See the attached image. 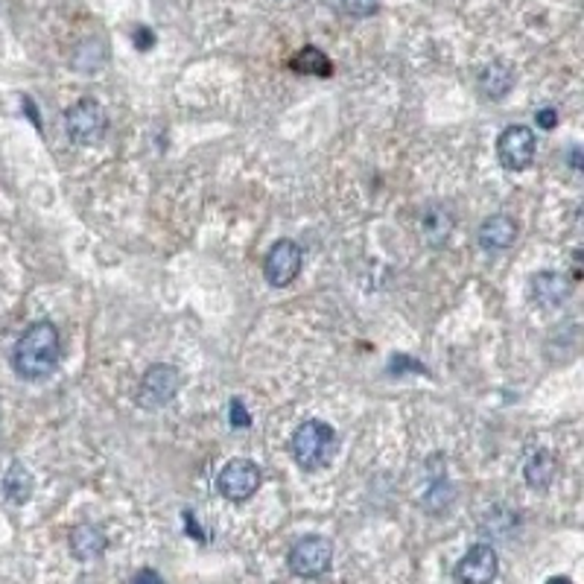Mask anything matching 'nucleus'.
<instances>
[{"mask_svg":"<svg viewBox=\"0 0 584 584\" xmlns=\"http://www.w3.org/2000/svg\"><path fill=\"white\" fill-rule=\"evenodd\" d=\"M59 360H62L59 327L47 322V318L32 322L24 334H21V339L15 343V351H13L15 374L24 380L50 377V374L59 368Z\"/></svg>","mask_w":584,"mask_h":584,"instance_id":"f257e3e1","label":"nucleus"},{"mask_svg":"<svg viewBox=\"0 0 584 584\" xmlns=\"http://www.w3.org/2000/svg\"><path fill=\"white\" fill-rule=\"evenodd\" d=\"M334 453H336V429L330 424L318 421V418H310V421L295 427L292 456L299 461V468L318 470L334 459Z\"/></svg>","mask_w":584,"mask_h":584,"instance_id":"f03ea898","label":"nucleus"},{"mask_svg":"<svg viewBox=\"0 0 584 584\" xmlns=\"http://www.w3.org/2000/svg\"><path fill=\"white\" fill-rule=\"evenodd\" d=\"M108 129V114L106 108L94 100V97H82L76 100L68 112H64V131L73 143L80 147H94L106 138Z\"/></svg>","mask_w":584,"mask_h":584,"instance_id":"7ed1b4c3","label":"nucleus"},{"mask_svg":"<svg viewBox=\"0 0 584 584\" xmlns=\"http://www.w3.org/2000/svg\"><path fill=\"white\" fill-rule=\"evenodd\" d=\"M179 389H182L179 368L167 366V362H156V366H149L147 371H143L135 401H138L140 410L158 412L161 406H167L175 394H179Z\"/></svg>","mask_w":584,"mask_h":584,"instance_id":"20e7f679","label":"nucleus"},{"mask_svg":"<svg viewBox=\"0 0 584 584\" xmlns=\"http://www.w3.org/2000/svg\"><path fill=\"white\" fill-rule=\"evenodd\" d=\"M330 561H334V544L322 535H307L301 541H295L290 555H286V564L301 579H318L330 570Z\"/></svg>","mask_w":584,"mask_h":584,"instance_id":"39448f33","label":"nucleus"},{"mask_svg":"<svg viewBox=\"0 0 584 584\" xmlns=\"http://www.w3.org/2000/svg\"><path fill=\"white\" fill-rule=\"evenodd\" d=\"M263 482V473L251 459H234L219 470L216 488L228 503H246L258 494Z\"/></svg>","mask_w":584,"mask_h":584,"instance_id":"423d86ee","label":"nucleus"},{"mask_svg":"<svg viewBox=\"0 0 584 584\" xmlns=\"http://www.w3.org/2000/svg\"><path fill=\"white\" fill-rule=\"evenodd\" d=\"M304 251L295 240H278L263 258V275H267L269 286H290L301 272Z\"/></svg>","mask_w":584,"mask_h":584,"instance_id":"0eeeda50","label":"nucleus"},{"mask_svg":"<svg viewBox=\"0 0 584 584\" xmlns=\"http://www.w3.org/2000/svg\"><path fill=\"white\" fill-rule=\"evenodd\" d=\"M535 149H537V140H535V131L529 126H509L503 129V135L497 138V158L505 170L512 173H521L526 170L529 164L535 161Z\"/></svg>","mask_w":584,"mask_h":584,"instance_id":"6e6552de","label":"nucleus"},{"mask_svg":"<svg viewBox=\"0 0 584 584\" xmlns=\"http://www.w3.org/2000/svg\"><path fill=\"white\" fill-rule=\"evenodd\" d=\"M497 570H500V561H497V553H494V546L477 544V546H470L465 558L456 564V581L459 584H494Z\"/></svg>","mask_w":584,"mask_h":584,"instance_id":"1a4fd4ad","label":"nucleus"},{"mask_svg":"<svg viewBox=\"0 0 584 584\" xmlns=\"http://www.w3.org/2000/svg\"><path fill=\"white\" fill-rule=\"evenodd\" d=\"M570 292H572V278H567L564 272L544 269L532 278V295H535V301L544 307L564 304L570 299Z\"/></svg>","mask_w":584,"mask_h":584,"instance_id":"9d476101","label":"nucleus"},{"mask_svg":"<svg viewBox=\"0 0 584 584\" xmlns=\"http://www.w3.org/2000/svg\"><path fill=\"white\" fill-rule=\"evenodd\" d=\"M477 240L485 251H509L517 240V223L505 214H494L479 225Z\"/></svg>","mask_w":584,"mask_h":584,"instance_id":"9b49d317","label":"nucleus"},{"mask_svg":"<svg viewBox=\"0 0 584 584\" xmlns=\"http://www.w3.org/2000/svg\"><path fill=\"white\" fill-rule=\"evenodd\" d=\"M68 546H71V555L76 561H94V558H100L106 553L108 537H106V532L100 526L80 523V526H73V532L68 537Z\"/></svg>","mask_w":584,"mask_h":584,"instance_id":"f8f14e48","label":"nucleus"},{"mask_svg":"<svg viewBox=\"0 0 584 584\" xmlns=\"http://www.w3.org/2000/svg\"><path fill=\"white\" fill-rule=\"evenodd\" d=\"M523 477L529 482V488L546 491L558 477V459H555L553 450H535V453L529 456V461H526Z\"/></svg>","mask_w":584,"mask_h":584,"instance_id":"ddd939ff","label":"nucleus"},{"mask_svg":"<svg viewBox=\"0 0 584 584\" xmlns=\"http://www.w3.org/2000/svg\"><path fill=\"white\" fill-rule=\"evenodd\" d=\"M514 85V71L503 62H491L488 68L479 73V91L488 97V100H500L512 91Z\"/></svg>","mask_w":584,"mask_h":584,"instance_id":"4468645a","label":"nucleus"},{"mask_svg":"<svg viewBox=\"0 0 584 584\" xmlns=\"http://www.w3.org/2000/svg\"><path fill=\"white\" fill-rule=\"evenodd\" d=\"M421 231L433 246H442V242L450 237V231H453V216H450L447 207H442V205H429L424 211V219H421Z\"/></svg>","mask_w":584,"mask_h":584,"instance_id":"2eb2a0df","label":"nucleus"},{"mask_svg":"<svg viewBox=\"0 0 584 584\" xmlns=\"http://www.w3.org/2000/svg\"><path fill=\"white\" fill-rule=\"evenodd\" d=\"M4 494H6V500L15 503V505H24L32 497V473L21 465V461H15V465L6 470Z\"/></svg>","mask_w":584,"mask_h":584,"instance_id":"dca6fc26","label":"nucleus"},{"mask_svg":"<svg viewBox=\"0 0 584 584\" xmlns=\"http://www.w3.org/2000/svg\"><path fill=\"white\" fill-rule=\"evenodd\" d=\"M290 68H292L295 73H304V76H330V71H334V68H330V59H327L318 47H304V50H299V53L292 56Z\"/></svg>","mask_w":584,"mask_h":584,"instance_id":"f3484780","label":"nucleus"},{"mask_svg":"<svg viewBox=\"0 0 584 584\" xmlns=\"http://www.w3.org/2000/svg\"><path fill=\"white\" fill-rule=\"evenodd\" d=\"M377 4H380V0H343L345 13L354 15V18H368V15H374V13H377Z\"/></svg>","mask_w":584,"mask_h":584,"instance_id":"a211bd4d","label":"nucleus"},{"mask_svg":"<svg viewBox=\"0 0 584 584\" xmlns=\"http://www.w3.org/2000/svg\"><path fill=\"white\" fill-rule=\"evenodd\" d=\"M535 120H537V129H544V131H553L555 126H558V112L555 108H537V114H535Z\"/></svg>","mask_w":584,"mask_h":584,"instance_id":"6ab92c4d","label":"nucleus"},{"mask_svg":"<svg viewBox=\"0 0 584 584\" xmlns=\"http://www.w3.org/2000/svg\"><path fill=\"white\" fill-rule=\"evenodd\" d=\"M231 424H234V427H249L251 424V418L246 412V406H242V401H231Z\"/></svg>","mask_w":584,"mask_h":584,"instance_id":"aec40b11","label":"nucleus"},{"mask_svg":"<svg viewBox=\"0 0 584 584\" xmlns=\"http://www.w3.org/2000/svg\"><path fill=\"white\" fill-rule=\"evenodd\" d=\"M131 584H164V579H161L152 567H143L140 572H135V579H131Z\"/></svg>","mask_w":584,"mask_h":584,"instance_id":"412c9836","label":"nucleus"},{"mask_svg":"<svg viewBox=\"0 0 584 584\" xmlns=\"http://www.w3.org/2000/svg\"><path fill=\"white\" fill-rule=\"evenodd\" d=\"M184 526H187V532L196 537V541H205V532L199 529V523H196V514L193 512H184Z\"/></svg>","mask_w":584,"mask_h":584,"instance_id":"4be33fe9","label":"nucleus"},{"mask_svg":"<svg viewBox=\"0 0 584 584\" xmlns=\"http://www.w3.org/2000/svg\"><path fill=\"white\" fill-rule=\"evenodd\" d=\"M546 584H572L570 579H564V576H555V579H549Z\"/></svg>","mask_w":584,"mask_h":584,"instance_id":"5701e85b","label":"nucleus"}]
</instances>
